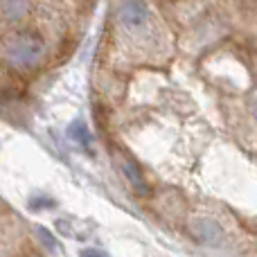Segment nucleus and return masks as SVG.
I'll use <instances>...</instances> for the list:
<instances>
[{"label":"nucleus","instance_id":"obj_1","mask_svg":"<svg viewBox=\"0 0 257 257\" xmlns=\"http://www.w3.org/2000/svg\"><path fill=\"white\" fill-rule=\"evenodd\" d=\"M45 57V43L43 39L34 34H18L12 43L7 45V61L16 70H34L41 66Z\"/></svg>","mask_w":257,"mask_h":257},{"label":"nucleus","instance_id":"obj_2","mask_svg":"<svg viewBox=\"0 0 257 257\" xmlns=\"http://www.w3.org/2000/svg\"><path fill=\"white\" fill-rule=\"evenodd\" d=\"M120 23L128 32H138L149 23V7L145 0H124L120 5Z\"/></svg>","mask_w":257,"mask_h":257},{"label":"nucleus","instance_id":"obj_3","mask_svg":"<svg viewBox=\"0 0 257 257\" xmlns=\"http://www.w3.org/2000/svg\"><path fill=\"white\" fill-rule=\"evenodd\" d=\"M192 230H194L196 239H201L203 244H217L223 235L219 223L212 221V219H196V221L192 223Z\"/></svg>","mask_w":257,"mask_h":257},{"label":"nucleus","instance_id":"obj_4","mask_svg":"<svg viewBox=\"0 0 257 257\" xmlns=\"http://www.w3.org/2000/svg\"><path fill=\"white\" fill-rule=\"evenodd\" d=\"M120 167H122V174L126 176V181L131 183L133 190L140 192V194H149V185H147V181H145V176H142L140 167H138L131 158H122L120 160Z\"/></svg>","mask_w":257,"mask_h":257},{"label":"nucleus","instance_id":"obj_5","mask_svg":"<svg viewBox=\"0 0 257 257\" xmlns=\"http://www.w3.org/2000/svg\"><path fill=\"white\" fill-rule=\"evenodd\" d=\"M32 0H3V12L12 21H21L27 12H30Z\"/></svg>","mask_w":257,"mask_h":257},{"label":"nucleus","instance_id":"obj_6","mask_svg":"<svg viewBox=\"0 0 257 257\" xmlns=\"http://www.w3.org/2000/svg\"><path fill=\"white\" fill-rule=\"evenodd\" d=\"M70 138L75 142H79L81 147H88L90 145V133H88V128H86L84 122H75V124L70 126Z\"/></svg>","mask_w":257,"mask_h":257},{"label":"nucleus","instance_id":"obj_7","mask_svg":"<svg viewBox=\"0 0 257 257\" xmlns=\"http://www.w3.org/2000/svg\"><path fill=\"white\" fill-rule=\"evenodd\" d=\"M81 257H108V255L97 248H86V250H81Z\"/></svg>","mask_w":257,"mask_h":257},{"label":"nucleus","instance_id":"obj_8","mask_svg":"<svg viewBox=\"0 0 257 257\" xmlns=\"http://www.w3.org/2000/svg\"><path fill=\"white\" fill-rule=\"evenodd\" d=\"M253 115H255V120H257V102H255V106H253Z\"/></svg>","mask_w":257,"mask_h":257}]
</instances>
